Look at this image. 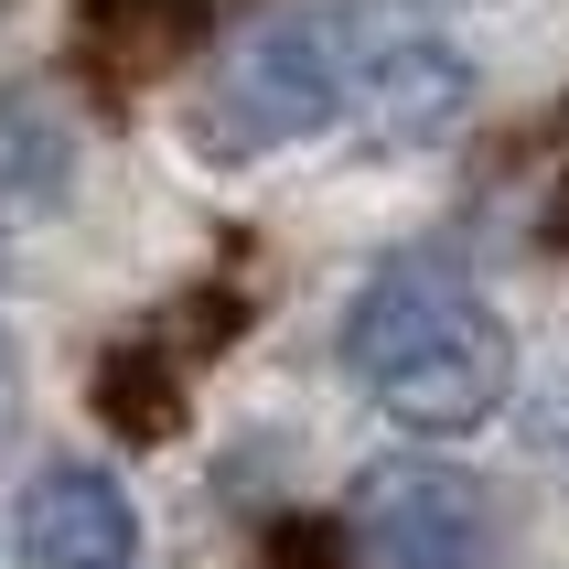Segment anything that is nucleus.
Instances as JSON below:
<instances>
[{
	"mask_svg": "<svg viewBox=\"0 0 569 569\" xmlns=\"http://www.w3.org/2000/svg\"><path fill=\"white\" fill-rule=\"evenodd\" d=\"M345 366L409 441H473L483 419L516 398V345L483 280L441 248L377 258L345 301Z\"/></svg>",
	"mask_w": 569,
	"mask_h": 569,
	"instance_id": "f257e3e1",
	"label": "nucleus"
},
{
	"mask_svg": "<svg viewBox=\"0 0 569 569\" xmlns=\"http://www.w3.org/2000/svg\"><path fill=\"white\" fill-rule=\"evenodd\" d=\"M345 43V129L366 151H430L473 108V54L441 32L430 0H333Z\"/></svg>",
	"mask_w": 569,
	"mask_h": 569,
	"instance_id": "f03ea898",
	"label": "nucleus"
},
{
	"mask_svg": "<svg viewBox=\"0 0 569 569\" xmlns=\"http://www.w3.org/2000/svg\"><path fill=\"white\" fill-rule=\"evenodd\" d=\"M312 129H345V43H333V0L322 11H269L258 32H237L204 76V151L248 161L290 151Z\"/></svg>",
	"mask_w": 569,
	"mask_h": 569,
	"instance_id": "7ed1b4c3",
	"label": "nucleus"
},
{
	"mask_svg": "<svg viewBox=\"0 0 569 569\" xmlns=\"http://www.w3.org/2000/svg\"><path fill=\"white\" fill-rule=\"evenodd\" d=\"M345 527L377 569H495L506 559V516L462 462H377L355 483Z\"/></svg>",
	"mask_w": 569,
	"mask_h": 569,
	"instance_id": "20e7f679",
	"label": "nucleus"
},
{
	"mask_svg": "<svg viewBox=\"0 0 569 569\" xmlns=\"http://www.w3.org/2000/svg\"><path fill=\"white\" fill-rule=\"evenodd\" d=\"M32 569H129L140 559V506H129L119 473L97 462H43L22 483V516H11Z\"/></svg>",
	"mask_w": 569,
	"mask_h": 569,
	"instance_id": "39448f33",
	"label": "nucleus"
},
{
	"mask_svg": "<svg viewBox=\"0 0 569 569\" xmlns=\"http://www.w3.org/2000/svg\"><path fill=\"white\" fill-rule=\"evenodd\" d=\"M76 193V119L43 87H0V226H32Z\"/></svg>",
	"mask_w": 569,
	"mask_h": 569,
	"instance_id": "423d86ee",
	"label": "nucleus"
},
{
	"mask_svg": "<svg viewBox=\"0 0 569 569\" xmlns=\"http://www.w3.org/2000/svg\"><path fill=\"white\" fill-rule=\"evenodd\" d=\"M97 419L119 430V441H172L183 430V345H108L97 355Z\"/></svg>",
	"mask_w": 569,
	"mask_h": 569,
	"instance_id": "0eeeda50",
	"label": "nucleus"
},
{
	"mask_svg": "<svg viewBox=\"0 0 569 569\" xmlns=\"http://www.w3.org/2000/svg\"><path fill=\"white\" fill-rule=\"evenodd\" d=\"M355 527H322V516H290L280 538H269V569H345Z\"/></svg>",
	"mask_w": 569,
	"mask_h": 569,
	"instance_id": "6e6552de",
	"label": "nucleus"
}]
</instances>
